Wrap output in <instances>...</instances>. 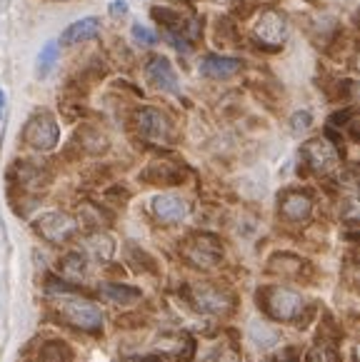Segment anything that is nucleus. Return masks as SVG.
I'll use <instances>...</instances> for the list:
<instances>
[{"label":"nucleus","instance_id":"21","mask_svg":"<svg viewBox=\"0 0 360 362\" xmlns=\"http://www.w3.org/2000/svg\"><path fill=\"white\" fill-rule=\"evenodd\" d=\"M248 335L250 342H253L258 350H270V347H276L281 342V332L276 327H270L268 322H260V320H253L248 327Z\"/></svg>","mask_w":360,"mask_h":362},{"label":"nucleus","instance_id":"26","mask_svg":"<svg viewBox=\"0 0 360 362\" xmlns=\"http://www.w3.org/2000/svg\"><path fill=\"white\" fill-rule=\"evenodd\" d=\"M130 35H133V40L140 45V48H153V45H158V40H160L158 33L150 30V28L143 25V23H133Z\"/></svg>","mask_w":360,"mask_h":362},{"label":"nucleus","instance_id":"3","mask_svg":"<svg viewBox=\"0 0 360 362\" xmlns=\"http://www.w3.org/2000/svg\"><path fill=\"white\" fill-rule=\"evenodd\" d=\"M258 305L263 308V313L268 317H273L276 322H298L300 315L305 313V298L298 290L291 288H278L270 285L258 293Z\"/></svg>","mask_w":360,"mask_h":362},{"label":"nucleus","instance_id":"32","mask_svg":"<svg viewBox=\"0 0 360 362\" xmlns=\"http://www.w3.org/2000/svg\"><path fill=\"white\" fill-rule=\"evenodd\" d=\"M6 110V90H0V115Z\"/></svg>","mask_w":360,"mask_h":362},{"label":"nucleus","instance_id":"5","mask_svg":"<svg viewBox=\"0 0 360 362\" xmlns=\"http://www.w3.org/2000/svg\"><path fill=\"white\" fill-rule=\"evenodd\" d=\"M133 123H135V130L143 140L153 145H170L175 143V123L173 117L165 110L155 105H145L138 107L135 115H133Z\"/></svg>","mask_w":360,"mask_h":362},{"label":"nucleus","instance_id":"33","mask_svg":"<svg viewBox=\"0 0 360 362\" xmlns=\"http://www.w3.org/2000/svg\"><path fill=\"white\" fill-rule=\"evenodd\" d=\"M55 3H70V0H55Z\"/></svg>","mask_w":360,"mask_h":362},{"label":"nucleus","instance_id":"8","mask_svg":"<svg viewBox=\"0 0 360 362\" xmlns=\"http://www.w3.org/2000/svg\"><path fill=\"white\" fill-rule=\"evenodd\" d=\"M191 303L198 313L213 315V317H223V315H230L235 308V295L230 290L220 288V285H193L191 288Z\"/></svg>","mask_w":360,"mask_h":362},{"label":"nucleus","instance_id":"22","mask_svg":"<svg viewBox=\"0 0 360 362\" xmlns=\"http://www.w3.org/2000/svg\"><path fill=\"white\" fill-rule=\"evenodd\" d=\"M145 182H153V185H175V182L183 180V170L168 163H153L148 170L143 173Z\"/></svg>","mask_w":360,"mask_h":362},{"label":"nucleus","instance_id":"6","mask_svg":"<svg viewBox=\"0 0 360 362\" xmlns=\"http://www.w3.org/2000/svg\"><path fill=\"white\" fill-rule=\"evenodd\" d=\"M180 255L186 257L188 265L198 270H210L218 267L223 260V243L210 233H196L180 245Z\"/></svg>","mask_w":360,"mask_h":362},{"label":"nucleus","instance_id":"29","mask_svg":"<svg viewBox=\"0 0 360 362\" xmlns=\"http://www.w3.org/2000/svg\"><path fill=\"white\" fill-rule=\"evenodd\" d=\"M108 13H111V18L120 21V18H125L128 13H130V6H128L125 0H116V3H111V6H108Z\"/></svg>","mask_w":360,"mask_h":362},{"label":"nucleus","instance_id":"16","mask_svg":"<svg viewBox=\"0 0 360 362\" xmlns=\"http://www.w3.org/2000/svg\"><path fill=\"white\" fill-rule=\"evenodd\" d=\"M80 250L85 255L96 257V260H111L113 252H116V240L103 230H93L80 240Z\"/></svg>","mask_w":360,"mask_h":362},{"label":"nucleus","instance_id":"19","mask_svg":"<svg viewBox=\"0 0 360 362\" xmlns=\"http://www.w3.org/2000/svg\"><path fill=\"white\" fill-rule=\"evenodd\" d=\"M16 175H18V182H21V187H26V190H43V187L50 182V175L45 170H43L40 165H35V163H21V165H16Z\"/></svg>","mask_w":360,"mask_h":362},{"label":"nucleus","instance_id":"2","mask_svg":"<svg viewBox=\"0 0 360 362\" xmlns=\"http://www.w3.org/2000/svg\"><path fill=\"white\" fill-rule=\"evenodd\" d=\"M55 313L60 315L65 325L83 332H98L103 327V310L88 298L65 293L55 298Z\"/></svg>","mask_w":360,"mask_h":362},{"label":"nucleus","instance_id":"15","mask_svg":"<svg viewBox=\"0 0 360 362\" xmlns=\"http://www.w3.org/2000/svg\"><path fill=\"white\" fill-rule=\"evenodd\" d=\"M98 298L111 305H118V308H130V305H138L140 300H143V293H140V288H135V285L103 283V285H98Z\"/></svg>","mask_w":360,"mask_h":362},{"label":"nucleus","instance_id":"28","mask_svg":"<svg viewBox=\"0 0 360 362\" xmlns=\"http://www.w3.org/2000/svg\"><path fill=\"white\" fill-rule=\"evenodd\" d=\"M83 148L88 150V153H103V150L108 148V140L103 138V133H98V130H85Z\"/></svg>","mask_w":360,"mask_h":362},{"label":"nucleus","instance_id":"7","mask_svg":"<svg viewBox=\"0 0 360 362\" xmlns=\"http://www.w3.org/2000/svg\"><path fill=\"white\" fill-rule=\"evenodd\" d=\"M300 163L313 175L325 177L338 168L340 155H338V148H335L328 138H310L300 145Z\"/></svg>","mask_w":360,"mask_h":362},{"label":"nucleus","instance_id":"25","mask_svg":"<svg viewBox=\"0 0 360 362\" xmlns=\"http://www.w3.org/2000/svg\"><path fill=\"white\" fill-rule=\"evenodd\" d=\"M305 362H340V355L335 350V345L325 337H318L315 345L308 350V357Z\"/></svg>","mask_w":360,"mask_h":362},{"label":"nucleus","instance_id":"20","mask_svg":"<svg viewBox=\"0 0 360 362\" xmlns=\"http://www.w3.org/2000/svg\"><path fill=\"white\" fill-rule=\"evenodd\" d=\"M58 60H60V45H58V40H48V43H45L40 50H38V58H35V78L38 80L50 78V73L55 70Z\"/></svg>","mask_w":360,"mask_h":362},{"label":"nucleus","instance_id":"27","mask_svg":"<svg viewBox=\"0 0 360 362\" xmlns=\"http://www.w3.org/2000/svg\"><path fill=\"white\" fill-rule=\"evenodd\" d=\"M313 128V112L310 110H296L291 115V133L303 135Z\"/></svg>","mask_w":360,"mask_h":362},{"label":"nucleus","instance_id":"17","mask_svg":"<svg viewBox=\"0 0 360 362\" xmlns=\"http://www.w3.org/2000/svg\"><path fill=\"white\" fill-rule=\"evenodd\" d=\"M26 362H73V350L63 340H45Z\"/></svg>","mask_w":360,"mask_h":362},{"label":"nucleus","instance_id":"14","mask_svg":"<svg viewBox=\"0 0 360 362\" xmlns=\"http://www.w3.org/2000/svg\"><path fill=\"white\" fill-rule=\"evenodd\" d=\"M103 30V23L98 16H85L80 21L70 23L63 33H60V40L58 45L60 48H73V45H83L88 40H96Z\"/></svg>","mask_w":360,"mask_h":362},{"label":"nucleus","instance_id":"4","mask_svg":"<svg viewBox=\"0 0 360 362\" xmlns=\"http://www.w3.org/2000/svg\"><path fill=\"white\" fill-rule=\"evenodd\" d=\"M23 143L35 153H50L60 143V125L50 110H35L23 125Z\"/></svg>","mask_w":360,"mask_h":362},{"label":"nucleus","instance_id":"18","mask_svg":"<svg viewBox=\"0 0 360 362\" xmlns=\"http://www.w3.org/2000/svg\"><path fill=\"white\" fill-rule=\"evenodd\" d=\"M158 347H163L165 352H170L180 362H186L193 357V340L186 332H168V335H163L158 340Z\"/></svg>","mask_w":360,"mask_h":362},{"label":"nucleus","instance_id":"24","mask_svg":"<svg viewBox=\"0 0 360 362\" xmlns=\"http://www.w3.org/2000/svg\"><path fill=\"white\" fill-rule=\"evenodd\" d=\"M268 267L283 277H298L303 270V260L298 255H293V252H276L268 260Z\"/></svg>","mask_w":360,"mask_h":362},{"label":"nucleus","instance_id":"1","mask_svg":"<svg viewBox=\"0 0 360 362\" xmlns=\"http://www.w3.org/2000/svg\"><path fill=\"white\" fill-rule=\"evenodd\" d=\"M250 40L265 53H278L291 40V21L283 11L268 8L255 18L250 28Z\"/></svg>","mask_w":360,"mask_h":362},{"label":"nucleus","instance_id":"31","mask_svg":"<svg viewBox=\"0 0 360 362\" xmlns=\"http://www.w3.org/2000/svg\"><path fill=\"white\" fill-rule=\"evenodd\" d=\"M125 362H163L158 357H135V360H125Z\"/></svg>","mask_w":360,"mask_h":362},{"label":"nucleus","instance_id":"11","mask_svg":"<svg viewBox=\"0 0 360 362\" xmlns=\"http://www.w3.org/2000/svg\"><path fill=\"white\" fill-rule=\"evenodd\" d=\"M278 215L293 225L305 223L313 215V195L308 190H286L278 197Z\"/></svg>","mask_w":360,"mask_h":362},{"label":"nucleus","instance_id":"9","mask_svg":"<svg viewBox=\"0 0 360 362\" xmlns=\"http://www.w3.org/2000/svg\"><path fill=\"white\" fill-rule=\"evenodd\" d=\"M33 228L50 245H65L78 233V220L65 210H50V213H43L40 218H35Z\"/></svg>","mask_w":360,"mask_h":362},{"label":"nucleus","instance_id":"23","mask_svg":"<svg viewBox=\"0 0 360 362\" xmlns=\"http://www.w3.org/2000/svg\"><path fill=\"white\" fill-rule=\"evenodd\" d=\"M58 275L65 283H80L85 277V257L83 252H68L60 257L58 262Z\"/></svg>","mask_w":360,"mask_h":362},{"label":"nucleus","instance_id":"10","mask_svg":"<svg viewBox=\"0 0 360 362\" xmlns=\"http://www.w3.org/2000/svg\"><path fill=\"white\" fill-rule=\"evenodd\" d=\"M143 75L155 90L168 93V95H180L178 70L173 68L168 55H150L143 65Z\"/></svg>","mask_w":360,"mask_h":362},{"label":"nucleus","instance_id":"13","mask_svg":"<svg viewBox=\"0 0 360 362\" xmlns=\"http://www.w3.org/2000/svg\"><path fill=\"white\" fill-rule=\"evenodd\" d=\"M243 60L235 55H218L210 53L198 63V73L208 80H230L243 70Z\"/></svg>","mask_w":360,"mask_h":362},{"label":"nucleus","instance_id":"30","mask_svg":"<svg viewBox=\"0 0 360 362\" xmlns=\"http://www.w3.org/2000/svg\"><path fill=\"white\" fill-rule=\"evenodd\" d=\"M273 362H300V355H298L296 347H286V350H283Z\"/></svg>","mask_w":360,"mask_h":362},{"label":"nucleus","instance_id":"12","mask_svg":"<svg viewBox=\"0 0 360 362\" xmlns=\"http://www.w3.org/2000/svg\"><path fill=\"white\" fill-rule=\"evenodd\" d=\"M150 213L160 225H178L188 218L191 208H188L186 197L173 195V192H160L150 200Z\"/></svg>","mask_w":360,"mask_h":362}]
</instances>
